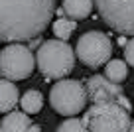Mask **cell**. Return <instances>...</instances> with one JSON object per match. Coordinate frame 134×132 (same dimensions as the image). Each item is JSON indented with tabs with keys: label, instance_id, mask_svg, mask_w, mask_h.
<instances>
[{
	"label": "cell",
	"instance_id": "cell-4",
	"mask_svg": "<svg viewBox=\"0 0 134 132\" xmlns=\"http://www.w3.org/2000/svg\"><path fill=\"white\" fill-rule=\"evenodd\" d=\"M89 97L87 89L81 85L79 81L73 79H61L57 81L49 91V104L57 114L63 116H75L81 111H85Z\"/></svg>",
	"mask_w": 134,
	"mask_h": 132
},
{
	"label": "cell",
	"instance_id": "cell-18",
	"mask_svg": "<svg viewBox=\"0 0 134 132\" xmlns=\"http://www.w3.org/2000/svg\"><path fill=\"white\" fill-rule=\"evenodd\" d=\"M118 43H120V46H124V47H126V43H128V41H126V37H124V36H120V40H118Z\"/></svg>",
	"mask_w": 134,
	"mask_h": 132
},
{
	"label": "cell",
	"instance_id": "cell-19",
	"mask_svg": "<svg viewBox=\"0 0 134 132\" xmlns=\"http://www.w3.org/2000/svg\"><path fill=\"white\" fill-rule=\"evenodd\" d=\"M128 132H134V120H132V124H130V130Z\"/></svg>",
	"mask_w": 134,
	"mask_h": 132
},
{
	"label": "cell",
	"instance_id": "cell-11",
	"mask_svg": "<svg viewBox=\"0 0 134 132\" xmlns=\"http://www.w3.org/2000/svg\"><path fill=\"white\" fill-rule=\"evenodd\" d=\"M63 14L69 20H85L93 10V0H63Z\"/></svg>",
	"mask_w": 134,
	"mask_h": 132
},
{
	"label": "cell",
	"instance_id": "cell-14",
	"mask_svg": "<svg viewBox=\"0 0 134 132\" xmlns=\"http://www.w3.org/2000/svg\"><path fill=\"white\" fill-rule=\"evenodd\" d=\"M77 28V22L75 20H69V18H57V20L53 22V34L57 36V40L61 41H67L69 37H71V34L75 32Z\"/></svg>",
	"mask_w": 134,
	"mask_h": 132
},
{
	"label": "cell",
	"instance_id": "cell-7",
	"mask_svg": "<svg viewBox=\"0 0 134 132\" xmlns=\"http://www.w3.org/2000/svg\"><path fill=\"white\" fill-rule=\"evenodd\" d=\"M113 41L105 32H85L79 36L75 46V55L87 67H100L110 61Z\"/></svg>",
	"mask_w": 134,
	"mask_h": 132
},
{
	"label": "cell",
	"instance_id": "cell-2",
	"mask_svg": "<svg viewBox=\"0 0 134 132\" xmlns=\"http://www.w3.org/2000/svg\"><path fill=\"white\" fill-rule=\"evenodd\" d=\"M36 63H38L40 73L46 79H59L61 81L75 67V50L67 41L47 40L38 47Z\"/></svg>",
	"mask_w": 134,
	"mask_h": 132
},
{
	"label": "cell",
	"instance_id": "cell-15",
	"mask_svg": "<svg viewBox=\"0 0 134 132\" xmlns=\"http://www.w3.org/2000/svg\"><path fill=\"white\" fill-rule=\"evenodd\" d=\"M55 132H91V130L83 122V118H67L57 126Z\"/></svg>",
	"mask_w": 134,
	"mask_h": 132
},
{
	"label": "cell",
	"instance_id": "cell-9",
	"mask_svg": "<svg viewBox=\"0 0 134 132\" xmlns=\"http://www.w3.org/2000/svg\"><path fill=\"white\" fill-rule=\"evenodd\" d=\"M32 126L30 114L24 111H12L2 118L0 122V132H28Z\"/></svg>",
	"mask_w": 134,
	"mask_h": 132
},
{
	"label": "cell",
	"instance_id": "cell-1",
	"mask_svg": "<svg viewBox=\"0 0 134 132\" xmlns=\"http://www.w3.org/2000/svg\"><path fill=\"white\" fill-rule=\"evenodd\" d=\"M55 0H0V41H34L47 28Z\"/></svg>",
	"mask_w": 134,
	"mask_h": 132
},
{
	"label": "cell",
	"instance_id": "cell-13",
	"mask_svg": "<svg viewBox=\"0 0 134 132\" xmlns=\"http://www.w3.org/2000/svg\"><path fill=\"white\" fill-rule=\"evenodd\" d=\"M105 77L110 79L113 83L120 85L126 77H128V63L122 61V59H110L105 67Z\"/></svg>",
	"mask_w": 134,
	"mask_h": 132
},
{
	"label": "cell",
	"instance_id": "cell-12",
	"mask_svg": "<svg viewBox=\"0 0 134 132\" xmlns=\"http://www.w3.org/2000/svg\"><path fill=\"white\" fill-rule=\"evenodd\" d=\"M20 107L26 114H38L43 107V95L38 89H28L20 99Z\"/></svg>",
	"mask_w": 134,
	"mask_h": 132
},
{
	"label": "cell",
	"instance_id": "cell-6",
	"mask_svg": "<svg viewBox=\"0 0 134 132\" xmlns=\"http://www.w3.org/2000/svg\"><path fill=\"white\" fill-rule=\"evenodd\" d=\"M95 6L109 28L134 37V0H95Z\"/></svg>",
	"mask_w": 134,
	"mask_h": 132
},
{
	"label": "cell",
	"instance_id": "cell-17",
	"mask_svg": "<svg viewBox=\"0 0 134 132\" xmlns=\"http://www.w3.org/2000/svg\"><path fill=\"white\" fill-rule=\"evenodd\" d=\"M28 132H42V128L38 126V124H32V126H30V130Z\"/></svg>",
	"mask_w": 134,
	"mask_h": 132
},
{
	"label": "cell",
	"instance_id": "cell-16",
	"mask_svg": "<svg viewBox=\"0 0 134 132\" xmlns=\"http://www.w3.org/2000/svg\"><path fill=\"white\" fill-rule=\"evenodd\" d=\"M124 59H126V63H128L130 67H134V37L128 40V43H126V47H124Z\"/></svg>",
	"mask_w": 134,
	"mask_h": 132
},
{
	"label": "cell",
	"instance_id": "cell-5",
	"mask_svg": "<svg viewBox=\"0 0 134 132\" xmlns=\"http://www.w3.org/2000/svg\"><path fill=\"white\" fill-rule=\"evenodd\" d=\"M38 65L32 50L22 43H10L0 51V73L8 81H22L32 75Z\"/></svg>",
	"mask_w": 134,
	"mask_h": 132
},
{
	"label": "cell",
	"instance_id": "cell-8",
	"mask_svg": "<svg viewBox=\"0 0 134 132\" xmlns=\"http://www.w3.org/2000/svg\"><path fill=\"white\" fill-rule=\"evenodd\" d=\"M87 97L91 104H100V103H120L126 111L132 108L130 101L124 97V89L118 83H113L105 75H93L87 79Z\"/></svg>",
	"mask_w": 134,
	"mask_h": 132
},
{
	"label": "cell",
	"instance_id": "cell-3",
	"mask_svg": "<svg viewBox=\"0 0 134 132\" xmlns=\"http://www.w3.org/2000/svg\"><path fill=\"white\" fill-rule=\"evenodd\" d=\"M83 122L91 132H128L132 120L120 103H100L85 111Z\"/></svg>",
	"mask_w": 134,
	"mask_h": 132
},
{
	"label": "cell",
	"instance_id": "cell-10",
	"mask_svg": "<svg viewBox=\"0 0 134 132\" xmlns=\"http://www.w3.org/2000/svg\"><path fill=\"white\" fill-rule=\"evenodd\" d=\"M20 93L14 81L8 79H0V112H12L16 103L20 101Z\"/></svg>",
	"mask_w": 134,
	"mask_h": 132
}]
</instances>
